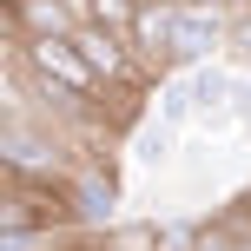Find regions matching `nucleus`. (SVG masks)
Instances as JSON below:
<instances>
[{"label":"nucleus","instance_id":"1","mask_svg":"<svg viewBox=\"0 0 251 251\" xmlns=\"http://www.w3.org/2000/svg\"><path fill=\"white\" fill-rule=\"evenodd\" d=\"M0 231H26V238H47L53 231H79V205H73V178H26L13 172L7 205H0Z\"/></svg>","mask_w":251,"mask_h":251},{"label":"nucleus","instance_id":"2","mask_svg":"<svg viewBox=\"0 0 251 251\" xmlns=\"http://www.w3.org/2000/svg\"><path fill=\"white\" fill-rule=\"evenodd\" d=\"M20 66L40 73V79H53V86H66V93H79V100L100 93V73L79 60L73 40H26V47H20Z\"/></svg>","mask_w":251,"mask_h":251},{"label":"nucleus","instance_id":"3","mask_svg":"<svg viewBox=\"0 0 251 251\" xmlns=\"http://www.w3.org/2000/svg\"><path fill=\"white\" fill-rule=\"evenodd\" d=\"M231 40V7H212V0H178V66L212 60Z\"/></svg>","mask_w":251,"mask_h":251},{"label":"nucleus","instance_id":"4","mask_svg":"<svg viewBox=\"0 0 251 251\" xmlns=\"http://www.w3.org/2000/svg\"><path fill=\"white\" fill-rule=\"evenodd\" d=\"M126 40L146 66H178V0H146Z\"/></svg>","mask_w":251,"mask_h":251},{"label":"nucleus","instance_id":"5","mask_svg":"<svg viewBox=\"0 0 251 251\" xmlns=\"http://www.w3.org/2000/svg\"><path fill=\"white\" fill-rule=\"evenodd\" d=\"M73 47H79V60L100 73V86H106V79H126V73H132V60H139V53H132V40L113 33V26H100V20H79Z\"/></svg>","mask_w":251,"mask_h":251},{"label":"nucleus","instance_id":"6","mask_svg":"<svg viewBox=\"0 0 251 251\" xmlns=\"http://www.w3.org/2000/svg\"><path fill=\"white\" fill-rule=\"evenodd\" d=\"M7 20H13V47H26V40H73L79 33V13L66 0H20V7H7Z\"/></svg>","mask_w":251,"mask_h":251},{"label":"nucleus","instance_id":"7","mask_svg":"<svg viewBox=\"0 0 251 251\" xmlns=\"http://www.w3.org/2000/svg\"><path fill=\"white\" fill-rule=\"evenodd\" d=\"M73 205H79V231H106L113 225V205H119V185L106 172H73Z\"/></svg>","mask_w":251,"mask_h":251},{"label":"nucleus","instance_id":"8","mask_svg":"<svg viewBox=\"0 0 251 251\" xmlns=\"http://www.w3.org/2000/svg\"><path fill=\"white\" fill-rule=\"evenodd\" d=\"M139 7H146V0H93V13H86V20H100V26H113V33H132V20H139Z\"/></svg>","mask_w":251,"mask_h":251},{"label":"nucleus","instance_id":"9","mask_svg":"<svg viewBox=\"0 0 251 251\" xmlns=\"http://www.w3.org/2000/svg\"><path fill=\"white\" fill-rule=\"evenodd\" d=\"M192 251H245V238L231 225H199V245H192Z\"/></svg>","mask_w":251,"mask_h":251},{"label":"nucleus","instance_id":"10","mask_svg":"<svg viewBox=\"0 0 251 251\" xmlns=\"http://www.w3.org/2000/svg\"><path fill=\"white\" fill-rule=\"evenodd\" d=\"M225 7H238V13H251V0H225Z\"/></svg>","mask_w":251,"mask_h":251},{"label":"nucleus","instance_id":"11","mask_svg":"<svg viewBox=\"0 0 251 251\" xmlns=\"http://www.w3.org/2000/svg\"><path fill=\"white\" fill-rule=\"evenodd\" d=\"M245 212H251V192H245Z\"/></svg>","mask_w":251,"mask_h":251},{"label":"nucleus","instance_id":"12","mask_svg":"<svg viewBox=\"0 0 251 251\" xmlns=\"http://www.w3.org/2000/svg\"><path fill=\"white\" fill-rule=\"evenodd\" d=\"M7 7H20V0H7Z\"/></svg>","mask_w":251,"mask_h":251},{"label":"nucleus","instance_id":"13","mask_svg":"<svg viewBox=\"0 0 251 251\" xmlns=\"http://www.w3.org/2000/svg\"><path fill=\"white\" fill-rule=\"evenodd\" d=\"M245 251H251V238H245Z\"/></svg>","mask_w":251,"mask_h":251}]
</instances>
